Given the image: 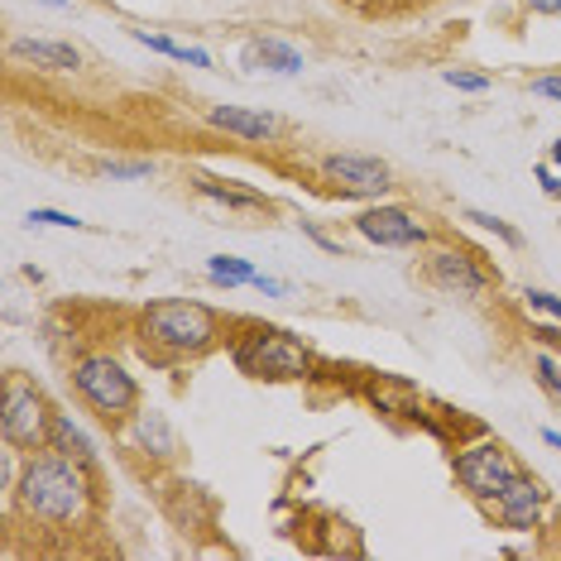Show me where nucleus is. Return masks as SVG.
I'll return each instance as SVG.
<instances>
[{"label": "nucleus", "mask_w": 561, "mask_h": 561, "mask_svg": "<svg viewBox=\"0 0 561 561\" xmlns=\"http://www.w3.org/2000/svg\"><path fill=\"white\" fill-rule=\"evenodd\" d=\"M20 504H24V514H34L39 523H54V528L78 523L92 508V484L82 476V461H72L62 451L30 461V470L20 480Z\"/></svg>", "instance_id": "f257e3e1"}, {"label": "nucleus", "mask_w": 561, "mask_h": 561, "mask_svg": "<svg viewBox=\"0 0 561 561\" xmlns=\"http://www.w3.org/2000/svg\"><path fill=\"white\" fill-rule=\"evenodd\" d=\"M139 331L169 355H202L216 346L221 322L202 302H154V308H145V317H139Z\"/></svg>", "instance_id": "f03ea898"}, {"label": "nucleus", "mask_w": 561, "mask_h": 561, "mask_svg": "<svg viewBox=\"0 0 561 561\" xmlns=\"http://www.w3.org/2000/svg\"><path fill=\"white\" fill-rule=\"evenodd\" d=\"M236 365L254 379H302L312 369V355L302 341H293L278 327H250L236 346Z\"/></svg>", "instance_id": "7ed1b4c3"}, {"label": "nucleus", "mask_w": 561, "mask_h": 561, "mask_svg": "<svg viewBox=\"0 0 561 561\" xmlns=\"http://www.w3.org/2000/svg\"><path fill=\"white\" fill-rule=\"evenodd\" d=\"M72 385H78L82 399L106 417H130L135 403H139L135 379L125 375V365L111 360V355H82V360L72 365Z\"/></svg>", "instance_id": "20e7f679"}, {"label": "nucleus", "mask_w": 561, "mask_h": 561, "mask_svg": "<svg viewBox=\"0 0 561 561\" xmlns=\"http://www.w3.org/2000/svg\"><path fill=\"white\" fill-rule=\"evenodd\" d=\"M54 417L44 403L39 389H30L24 379H10L5 385V413H0V432H5L10 446H20V451H34V446H44L54 437Z\"/></svg>", "instance_id": "39448f33"}, {"label": "nucleus", "mask_w": 561, "mask_h": 561, "mask_svg": "<svg viewBox=\"0 0 561 561\" xmlns=\"http://www.w3.org/2000/svg\"><path fill=\"white\" fill-rule=\"evenodd\" d=\"M514 476H518V461L504 451L500 442H476V446H466V451L456 456V480H461L466 490L476 494V500H484V504H490Z\"/></svg>", "instance_id": "423d86ee"}, {"label": "nucleus", "mask_w": 561, "mask_h": 561, "mask_svg": "<svg viewBox=\"0 0 561 561\" xmlns=\"http://www.w3.org/2000/svg\"><path fill=\"white\" fill-rule=\"evenodd\" d=\"M490 508H494V518L504 523V528H518V533H528V528H538L542 523V508H547V490L533 476H518L504 484L500 494L490 500Z\"/></svg>", "instance_id": "0eeeda50"}, {"label": "nucleus", "mask_w": 561, "mask_h": 561, "mask_svg": "<svg viewBox=\"0 0 561 561\" xmlns=\"http://www.w3.org/2000/svg\"><path fill=\"white\" fill-rule=\"evenodd\" d=\"M322 169H327V178L341 187V193L375 197V193H385V187H389V163L365 159V154H331Z\"/></svg>", "instance_id": "6e6552de"}, {"label": "nucleus", "mask_w": 561, "mask_h": 561, "mask_svg": "<svg viewBox=\"0 0 561 561\" xmlns=\"http://www.w3.org/2000/svg\"><path fill=\"white\" fill-rule=\"evenodd\" d=\"M355 226H360L365 240L389 245V250H403V245H417V240H423V226H417L403 207H369V211H360Z\"/></svg>", "instance_id": "1a4fd4ad"}, {"label": "nucleus", "mask_w": 561, "mask_h": 561, "mask_svg": "<svg viewBox=\"0 0 561 561\" xmlns=\"http://www.w3.org/2000/svg\"><path fill=\"white\" fill-rule=\"evenodd\" d=\"M427 274L437 278L442 288L461 293V298H480V293L490 288V274H484L466 250H437V254L427 260Z\"/></svg>", "instance_id": "9d476101"}, {"label": "nucleus", "mask_w": 561, "mask_h": 561, "mask_svg": "<svg viewBox=\"0 0 561 561\" xmlns=\"http://www.w3.org/2000/svg\"><path fill=\"white\" fill-rule=\"evenodd\" d=\"M207 121L221 125V130H231V135H240V139H270L278 130L274 116H264V111H245V106H211Z\"/></svg>", "instance_id": "9b49d317"}, {"label": "nucleus", "mask_w": 561, "mask_h": 561, "mask_svg": "<svg viewBox=\"0 0 561 561\" xmlns=\"http://www.w3.org/2000/svg\"><path fill=\"white\" fill-rule=\"evenodd\" d=\"M10 54H15V58H30V62H39V68H48V72H78V68H82L78 48H68V44L15 39V44H10Z\"/></svg>", "instance_id": "f8f14e48"}, {"label": "nucleus", "mask_w": 561, "mask_h": 561, "mask_svg": "<svg viewBox=\"0 0 561 561\" xmlns=\"http://www.w3.org/2000/svg\"><path fill=\"white\" fill-rule=\"evenodd\" d=\"M245 62L250 68H270V72H284V78H293V72H302V54L278 39H254L245 48Z\"/></svg>", "instance_id": "ddd939ff"}, {"label": "nucleus", "mask_w": 561, "mask_h": 561, "mask_svg": "<svg viewBox=\"0 0 561 561\" xmlns=\"http://www.w3.org/2000/svg\"><path fill=\"white\" fill-rule=\"evenodd\" d=\"M48 446L62 456H72V461H82V466H92L96 461V451H92V442H87V432L72 423V417H54V437H48Z\"/></svg>", "instance_id": "4468645a"}, {"label": "nucleus", "mask_w": 561, "mask_h": 561, "mask_svg": "<svg viewBox=\"0 0 561 561\" xmlns=\"http://www.w3.org/2000/svg\"><path fill=\"white\" fill-rule=\"evenodd\" d=\"M197 193L211 197V202H226V207H240V211H270V202L250 187H231V183H216V178H197Z\"/></svg>", "instance_id": "2eb2a0df"}, {"label": "nucleus", "mask_w": 561, "mask_h": 561, "mask_svg": "<svg viewBox=\"0 0 561 561\" xmlns=\"http://www.w3.org/2000/svg\"><path fill=\"white\" fill-rule=\"evenodd\" d=\"M135 437H139L145 451H154L159 461L173 456V432H169V423H163V413H154V408H149V413H135Z\"/></svg>", "instance_id": "dca6fc26"}, {"label": "nucleus", "mask_w": 561, "mask_h": 561, "mask_svg": "<svg viewBox=\"0 0 561 561\" xmlns=\"http://www.w3.org/2000/svg\"><path fill=\"white\" fill-rule=\"evenodd\" d=\"M369 399L385 408V413H413V399H417V393L408 389L403 379H385V375H379L375 385H369Z\"/></svg>", "instance_id": "f3484780"}, {"label": "nucleus", "mask_w": 561, "mask_h": 561, "mask_svg": "<svg viewBox=\"0 0 561 561\" xmlns=\"http://www.w3.org/2000/svg\"><path fill=\"white\" fill-rule=\"evenodd\" d=\"M207 274L216 278V284H254V264L250 260H231V254H211L207 260Z\"/></svg>", "instance_id": "a211bd4d"}, {"label": "nucleus", "mask_w": 561, "mask_h": 561, "mask_svg": "<svg viewBox=\"0 0 561 561\" xmlns=\"http://www.w3.org/2000/svg\"><path fill=\"white\" fill-rule=\"evenodd\" d=\"M135 39H139V44H149V48H154V54H169V58H178V62H193V68H211V58L202 54V48H187V44L159 39V34H149V30H139Z\"/></svg>", "instance_id": "6ab92c4d"}, {"label": "nucleus", "mask_w": 561, "mask_h": 561, "mask_svg": "<svg viewBox=\"0 0 561 561\" xmlns=\"http://www.w3.org/2000/svg\"><path fill=\"white\" fill-rule=\"evenodd\" d=\"M466 221H476V226H484V231H494L504 245H523V236L514 231V226L500 221V216H490V211H466Z\"/></svg>", "instance_id": "aec40b11"}, {"label": "nucleus", "mask_w": 561, "mask_h": 561, "mask_svg": "<svg viewBox=\"0 0 561 561\" xmlns=\"http://www.w3.org/2000/svg\"><path fill=\"white\" fill-rule=\"evenodd\" d=\"M442 78H446V87H456V92H484V87H490L484 72H461V68H446Z\"/></svg>", "instance_id": "412c9836"}, {"label": "nucleus", "mask_w": 561, "mask_h": 561, "mask_svg": "<svg viewBox=\"0 0 561 561\" xmlns=\"http://www.w3.org/2000/svg\"><path fill=\"white\" fill-rule=\"evenodd\" d=\"M533 369H538L542 389H547V393H552V399L561 403V369H557V360H552V355H538V360H533Z\"/></svg>", "instance_id": "4be33fe9"}, {"label": "nucleus", "mask_w": 561, "mask_h": 561, "mask_svg": "<svg viewBox=\"0 0 561 561\" xmlns=\"http://www.w3.org/2000/svg\"><path fill=\"white\" fill-rule=\"evenodd\" d=\"M523 298H528V308H538V312H547V317H557V322H561V298H557V293L528 288V293H523Z\"/></svg>", "instance_id": "5701e85b"}, {"label": "nucleus", "mask_w": 561, "mask_h": 561, "mask_svg": "<svg viewBox=\"0 0 561 561\" xmlns=\"http://www.w3.org/2000/svg\"><path fill=\"white\" fill-rule=\"evenodd\" d=\"M30 221H39V226H72V231H78V216H68V211H48V207H34L30 211Z\"/></svg>", "instance_id": "b1692460"}, {"label": "nucleus", "mask_w": 561, "mask_h": 561, "mask_svg": "<svg viewBox=\"0 0 561 561\" xmlns=\"http://www.w3.org/2000/svg\"><path fill=\"white\" fill-rule=\"evenodd\" d=\"M101 173H111V178H149V163H116V159H106V163H101Z\"/></svg>", "instance_id": "393cba45"}, {"label": "nucleus", "mask_w": 561, "mask_h": 561, "mask_svg": "<svg viewBox=\"0 0 561 561\" xmlns=\"http://www.w3.org/2000/svg\"><path fill=\"white\" fill-rule=\"evenodd\" d=\"M533 92H538V96H552V101H561V78H538V82H533Z\"/></svg>", "instance_id": "a878e982"}, {"label": "nucleus", "mask_w": 561, "mask_h": 561, "mask_svg": "<svg viewBox=\"0 0 561 561\" xmlns=\"http://www.w3.org/2000/svg\"><path fill=\"white\" fill-rule=\"evenodd\" d=\"M254 288H260V293H270V298H284V284H278V278H264V274H254Z\"/></svg>", "instance_id": "bb28decb"}, {"label": "nucleus", "mask_w": 561, "mask_h": 561, "mask_svg": "<svg viewBox=\"0 0 561 561\" xmlns=\"http://www.w3.org/2000/svg\"><path fill=\"white\" fill-rule=\"evenodd\" d=\"M542 442H547V446H557V451H561V432H557V427H547V432H542Z\"/></svg>", "instance_id": "cd10ccee"}, {"label": "nucleus", "mask_w": 561, "mask_h": 561, "mask_svg": "<svg viewBox=\"0 0 561 561\" xmlns=\"http://www.w3.org/2000/svg\"><path fill=\"white\" fill-rule=\"evenodd\" d=\"M533 10H561V0H533Z\"/></svg>", "instance_id": "c85d7f7f"}, {"label": "nucleus", "mask_w": 561, "mask_h": 561, "mask_svg": "<svg viewBox=\"0 0 561 561\" xmlns=\"http://www.w3.org/2000/svg\"><path fill=\"white\" fill-rule=\"evenodd\" d=\"M552 159H557V163H561V139H557V145H552Z\"/></svg>", "instance_id": "c756f323"}, {"label": "nucleus", "mask_w": 561, "mask_h": 561, "mask_svg": "<svg viewBox=\"0 0 561 561\" xmlns=\"http://www.w3.org/2000/svg\"><path fill=\"white\" fill-rule=\"evenodd\" d=\"M48 5H62V0H48Z\"/></svg>", "instance_id": "7c9ffc66"}]
</instances>
